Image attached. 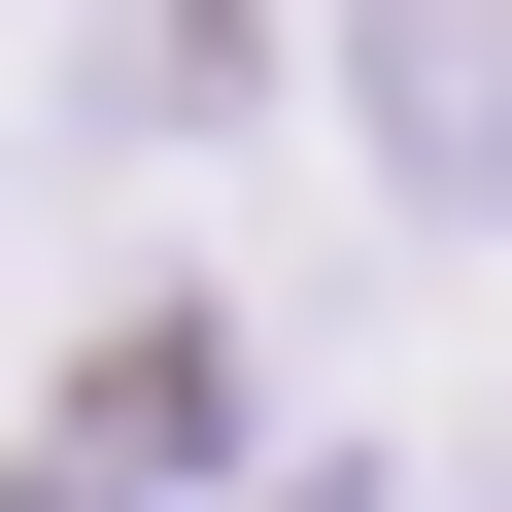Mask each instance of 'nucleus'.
I'll return each instance as SVG.
<instances>
[{
	"label": "nucleus",
	"instance_id": "nucleus-1",
	"mask_svg": "<svg viewBox=\"0 0 512 512\" xmlns=\"http://www.w3.org/2000/svg\"><path fill=\"white\" fill-rule=\"evenodd\" d=\"M342 103L410 239H512V0H342Z\"/></svg>",
	"mask_w": 512,
	"mask_h": 512
}]
</instances>
